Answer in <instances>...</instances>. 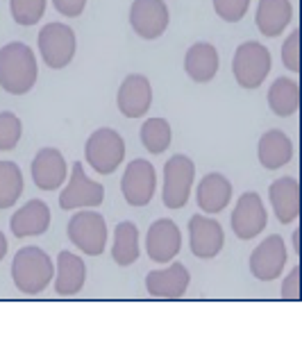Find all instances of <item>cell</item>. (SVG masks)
<instances>
[{"label":"cell","instance_id":"28","mask_svg":"<svg viewBox=\"0 0 302 356\" xmlns=\"http://www.w3.org/2000/svg\"><path fill=\"white\" fill-rule=\"evenodd\" d=\"M170 125L164 118H150L145 120L141 127V143L145 145V150L152 154H161L168 150L170 145Z\"/></svg>","mask_w":302,"mask_h":356},{"label":"cell","instance_id":"32","mask_svg":"<svg viewBox=\"0 0 302 356\" xmlns=\"http://www.w3.org/2000/svg\"><path fill=\"white\" fill-rule=\"evenodd\" d=\"M298 37H300V32H298V30H293V32H291V37H289L287 41H284V46H282V62H284V66H287L291 73H298V71H300Z\"/></svg>","mask_w":302,"mask_h":356},{"label":"cell","instance_id":"11","mask_svg":"<svg viewBox=\"0 0 302 356\" xmlns=\"http://www.w3.org/2000/svg\"><path fill=\"white\" fill-rule=\"evenodd\" d=\"M287 266V248L278 234H273L264 243H259L250 254V273L262 282H273L284 273Z\"/></svg>","mask_w":302,"mask_h":356},{"label":"cell","instance_id":"31","mask_svg":"<svg viewBox=\"0 0 302 356\" xmlns=\"http://www.w3.org/2000/svg\"><path fill=\"white\" fill-rule=\"evenodd\" d=\"M250 0H214V10L223 21L237 23L248 14Z\"/></svg>","mask_w":302,"mask_h":356},{"label":"cell","instance_id":"15","mask_svg":"<svg viewBox=\"0 0 302 356\" xmlns=\"http://www.w3.org/2000/svg\"><path fill=\"white\" fill-rule=\"evenodd\" d=\"M189 282H191V275H189L186 266L173 264L145 277V289L157 300H177L186 293Z\"/></svg>","mask_w":302,"mask_h":356},{"label":"cell","instance_id":"1","mask_svg":"<svg viewBox=\"0 0 302 356\" xmlns=\"http://www.w3.org/2000/svg\"><path fill=\"white\" fill-rule=\"evenodd\" d=\"M37 59L30 46H25L21 41L7 43L5 48H0V86L12 93L23 95L28 93L34 82H37Z\"/></svg>","mask_w":302,"mask_h":356},{"label":"cell","instance_id":"34","mask_svg":"<svg viewBox=\"0 0 302 356\" xmlns=\"http://www.w3.org/2000/svg\"><path fill=\"white\" fill-rule=\"evenodd\" d=\"M53 5L62 16H71V19H75V16H80L84 12L86 0H53Z\"/></svg>","mask_w":302,"mask_h":356},{"label":"cell","instance_id":"7","mask_svg":"<svg viewBox=\"0 0 302 356\" xmlns=\"http://www.w3.org/2000/svg\"><path fill=\"white\" fill-rule=\"evenodd\" d=\"M39 53L50 68H64L75 55V32L64 23H48L39 32Z\"/></svg>","mask_w":302,"mask_h":356},{"label":"cell","instance_id":"16","mask_svg":"<svg viewBox=\"0 0 302 356\" xmlns=\"http://www.w3.org/2000/svg\"><path fill=\"white\" fill-rule=\"evenodd\" d=\"M150 102H152V89L148 77L127 75L116 95V105L120 109V114L127 118H139L150 109Z\"/></svg>","mask_w":302,"mask_h":356},{"label":"cell","instance_id":"12","mask_svg":"<svg viewBox=\"0 0 302 356\" xmlns=\"http://www.w3.org/2000/svg\"><path fill=\"white\" fill-rule=\"evenodd\" d=\"M129 23L141 39H157L168 28V7L164 0H134Z\"/></svg>","mask_w":302,"mask_h":356},{"label":"cell","instance_id":"14","mask_svg":"<svg viewBox=\"0 0 302 356\" xmlns=\"http://www.w3.org/2000/svg\"><path fill=\"white\" fill-rule=\"evenodd\" d=\"M180 248H182V234H180L175 222L161 218L150 225L148 236H145V250H148V257L152 261L168 264L180 252Z\"/></svg>","mask_w":302,"mask_h":356},{"label":"cell","instance_id":"22","mask_svg":"<svg viewBox=\"0 0 302 356\" xmlns=\"http://www.w3.org/2000/svg\"><path fill=\"white\" fill-rule=\"evenodd\" d=\"M293 157V143L291 138L280 132V129H271L259 138V163L266 170H278L287 166Z\"/></svg>","mask_w":302,"mask_h":356},{"label":"cell","instance_id":"10","mask_svg":"<svg viewBox=\"0 0 302 356\" xmlns=\"http://www.w3.org/2000/svg\"><path fill=\"white\" fill-rule=\"evenodd\" d=\"M269 216H266V207L262 202V197L257 193H244L239 197V202L232 211V229L241 241H250L259 236L266 229Z\"/></svg>","mask_w":302,"mask_h":356},{"label":"cell","instance_id":"25","mask_svg":"<svg viewBox=\"0 0 302 356\" xmlns=\"http://www.w3.org/2000/svg\"><path fill=\"white\" fill-rule=\"evenodd\" d=\"M269 105L278 116L287 118L293 116L300 107V86L291 77H280L275 80L269 91Z\"/></svg>","mask_w":302,"mask_h":356},{"label":"cell","instance_id":"3","mask_svg":"<svg viewBox=\"0 0 302 356\" xmlns=\"http://www.w3.org/2000/svg\"><path fill=\"white\" fill-rule=\"evenodd\" d=\"M271 53L269 48L262 46L259 41H246L241 43L235 53V62H232V71L239 86L244 89H257L262 86L266 75L271 73Z\"/></svg>","mask_w":302,"mask_h":356},{"label":"cell","instance_id":"5","mask_svg":"<svg viewBox=\"0 0 302 356\" xmlns=\"http://www.w3.org/2000/svg\"><path fill=\"white\" fill-rule=\"evenodd\" d=\"M123 157H125V143L114 129L109 127L96 129L89 136V141H86V163L96 172H100V175L114 172L120 166Z\"/></svg>","mask_w":302,"mask_h":356},{"label":"cell","instance_id":"21","mask_svg":"<svg viewBox=\"0 0 302 356\" xmlns=\"http://www.w3.org/2000/svg\"><path fill=\"white\" fill-rule=\"evenodd\" d=\"M293 19V7L289 0H259L257 28L264 37H280Z\"/></svg>","mask_w":302,"mask_h":356},{"label":"cell","instance_id":"18","mask_svg":"<svg viewBox=\"0 0 302 356\" xmlns=\"http://www.w3.org/2000/svg\"><path fill=\"white\" fill-rule=\"evenodd\" d=\"M12 234L16 238L25 236H41L50 227V209L41 200H30L28 204L21 207L10 220Z\"/></svg>","mask_w":302,"mask_h":356},{"label":"cell","instance_id":"17","mask_svg":"<svg viewBox=\"0 0 302 356\" xmlns=\"http://www.w3.org/2000/svg\"><path fill=\"white\" fill-rule=\"evenodd\" d=\"M66 161L57 147H43L32 161V179L43 191H55L66 181Z\"/></svg>","mask_w":302,"mask_h":356},{"label":"cell","instance_id":"24","mask_svg":"<svg viewBox=\"0 0 302 356\" xmlns=\"http://www.w3.org/2000/svg\"><path fill=\"white\" fill-rule=\"evenodd\" d=\"M184 71L193 82H209L218 73V53L212 43H193L186 50Z\"/></svg>","mask_w":302,"mask_h":356},{"label":"cell","instance_id":"23","mask_svg":"<svg viewBox=\"0 0 302 356\" xmlns=\"http://www.w3.org/2000/svg\"><path fill=\"white\" fill-rule=\"evenodd\" d=\"M57 277H55V291L59 295H75L82 291L86 282V266L77 254L71 252H59L57 257Z\"/></svg>","mask_w":302,"mask_h":356},{"label":"cell","instance_id":"13","mask_svg":"<svg viewBox=\"0 0 302 356\" xmlns=\"http://www.w3.org/2000/svg\"><path fill=\"white\" fill-rule=\"evenodd\" d=\"M189 243H191V254L198 259H214L223 250L225 234H223L218 220L193 216L189 220Z\"/></svg>","mask_w":302,"mask_h":356},{"label":"cell","instance_id":"4","mask_svg":"<svg viewBox=\"0 0 302 356\" xmlns=\"http://www.w3.org/2000/svg\"><path fill=\"white\" fill-rule=\"evenodd\" d=\"M193 177H196V166L186 154H175V157H170L166 161V166H164L161 197L168 209H182L189 202Z\"/></svg>","mask_w":302,"mask_h":356},{"label":"cell","instance_id":"26","mask_svg":"<svg viewBox=\"0 0 302 356\" xmlns=\"http://www.w3.org/2000/svg\"><path fill=\"white\" fill-rule=\"evenodd\" d=\"M111 257L118 266H132L139 259V229L134 222H120L114 229Z\"/></svg>","mask_w":302,"mask_h":356},{"label":"cell","instance_id":"9","mask_svg":"<svg viewBox=\"0 0 302 356\" xmlns=\"http://www.w3.org/2000/svg\"><path fill=\"white\" fill-rule=\"evenodd\" d=\"M154 186H157V172L150 161L134 159L127 163L123 181H120V191H123L127 204L145 207L154 195Z\"/></svg>","mask_w":302,"mask_h":356},{"label":"cell","instance_id":"19","mask_svg":"<svg viewBox=\"0 0 302 356\" xmlns=\"http://www.w3.org/2000/svg\"><path fill=\"white\" fill-rule=\"evenodd\" d=\"M269 195H271L273 211L282 225H289L298 218V213H300V184L296 179L293 177L275 179L269 188Z\"/></svg>","mask_w":302,"mask_h":356},{"label":"cell","instance_id":"6","mask_svg":"<svg viewBox=\"0 0 302 356\" xmlns=\"http://www.w3.org/2000/svg\"><path fill=\"white\" fill-rule=\"evenodd\" d=\"M68 238L84 254L98 257L107 245V222L96 211H80L68 222Z\"/></svg>","mask_w":302,"mask_h":356},{"label":"cell","instance_id":"30","mask_svg":"<svg viewBox=\"0 0 302 356\" xmlns=\"http://www.w3.org/2000/svg\"><path fill=\"white\" fill-rule=\"evenodd\" d=\"M21 120L19 116H14L12 111H3L0 114V152L14 150L16 143L21 141Z\"/></svg>","mask_w":302,"mask_h":356},{"label":"cell","instance_id":"36","mask_svg":"<svg viewBox=\"0 0 302 356\" xmlns=\"http://www.w3.org/2000/svg\"><path fill=\"white\" fill-rule=\"evenodd\" d=\"M293 248H296V252L300 250V232L298 229L293 232Z\"/></svg>","mask_w":302,"mask_h":356},{"label":"cell","instance_id":"33","mask_svg":"<svg viewBox=\"0 0 302 356\" xmlns=\"http://www.w3.org/2000/svg\"><path fill=\"white\" fill-rule=\"evenodd\" d=\"M300 295H302L300 293V268L296 266L289 273L287 280H284V284H282V298L284 300H291V302H298Z\"/></svg>","mask_w":302,"mask_h":356},{"label":"cell","instance_id":"29","mask_svg":"<svg viewBox=\"0 0 302 356\" xmlns=\"http://www.w3.org/2000/svg\"><path fill=\"white\" fill-rule=\"evenodd\" d=\"M10 10L19 25H37L46 12V0H12Z\"/></svg>","mask_w":302,"mask_h":356},{"label":"cell","instance_id":"27","mask_svg":"<svg viewBox=\"0 0 302 356\" xmlns=\"http://www.w3.org/2000/svg\"><path fill=\"white\" fill-rule=\"evenodd\" d=\"M23 193V172L12 161H0V209L10 207Z\"/></svg>","mask_w":302,"mask_h":356},{"label":"cell","instance_id":"35","mask_svg":"<svg viewBox=\"0 0 302 356\" xmlns=\"http://www.w3.org/2000/svg\"><path fill=\"white\" fill-rule=\"evenodd\" d=\"M5 254H7V238H5V234L0 232V261L5 259Z\"/></svg>","mask_w":302,"mask_h":356},{"label":"cell","instance_id":"8","mask_svg":"<svg viewBox=\"0 0 302 356\" xmlns=\"http://www.w3.org/2000/svg\"><path fill=\"white\" fill-rule=\"evenodd\" d=\"M105 200V188L98 181H93L84 172V166L80 161L73 163L71 179H68L66 188L59 195V207L62 209H80V207H98Z\"/></svg>","mask_w":302,"mask_h":356},{"label":"cell","instance_id":"20","mask_svg":"<svg viewBox=\"0 0 302 356\" xmlns=\"http://www.w3.org/2000/svg\"><path fill=\"white\" fill-rule=\"evenodd\" d=\"M198 207L207 213H218L230 204L232 200V184L221 175V172H209L198 184L196 191Z\"/></svg>","mask_w":302,"mask_h":356},{"label":"cell","instance_id":"2","mask_svg":"<svg viewBox=\"0 0 302 356\" xmlns=\"http://www.w3.org/2000/svg\"><path fill=\"white\" fill-rule=\"evenodd\" d=\"M55 275V268L50 257L37 245L21 248L16 252L14 261H12V280L16 284V289L28 295L41 293L50 284Z\"/></svg>","mask_w":302,"mask_h":356}]
</instances>
